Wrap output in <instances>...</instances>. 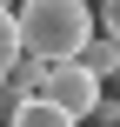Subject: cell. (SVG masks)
<instances>
[{"label":"cell","mask_w":120,"mask_h":127,"mask_svg":"<svg viewBox=\"0 0 120 127\" xmlns=\"http://www.w3.org/2000/svg\"><path fill=\"white\" fill-rule=\"evenodd\" d=\"M100 33L120 40V0H100Z\"/></svg>","instance_id":"8992f818"},{"label":"cell","mask_w":120,"mask_h":127,"mask_svg":"<svg viewBox=\"0 0 120 127\" xmlns=\"http://www.w3.org/2000/svg\"><path fill=\"white\" fill-rule=\"evenodd\" d=\"M20 60H27V47H20V20H13V7L0 0V80H7Z\"/></svg>","instance_id":"5b68a950"},{"label":"cell","mask_w":120,"mask_h":127,"mask_svg":"<svg viewBox=\"0 0 120 127\" xmlns=\"http://www.w3.org/2000/svg\"><path fill=\"white\" fill-rule=\"evenodd\" d=\"M13 20H20V47H27V60H40V67L80 60V47L100 33L87 0H20Z\"/></svg>","instance_id":"6da1fadb"},{"label":"cell","mask_w":120,"mask_h":127,"mask_svg":"<svg viewBox=\"0 0 120 127\" xmlns=\"http://www.w3.org/2000/svg\"><path fill=\"white\" fill-rule=\"evenodd\" d=\"M13 127H80V121H73V114H60L53 100H40V94H33V100H20V107H13Z\"/></svg>","instance_id":"277c9868"},{"label":"cell","mask_w":120,"mask_h":127,"mask_svg":"<svg viewBox=\"0 0 120 127\" xmlns=\"http://www.w3.org/2000/svg\"><path fill=\"white\" fill-rule=\"evenodd\" d=\"M87 127H100V121H87Z\"/></svg>","instance_id":"ba28073f"},{"label":"cell","mask_w":120,"mask_h":127,"mask_svg":"<svg viewBox=\"0 0 120 127\" xmlns=\"http://www.w3.org/2000/svg\"><path fill=\"white\" fill-rule=\"evenodd\" d=\"M80 67H87L94 80H107V74L120 80V40H107V33H94V40L80 47Z\"/></svg>","instance_id":"3957f363"},{"label":"cell","mask_w":120,"mask_h":127,"mask_svg":"<svg viewBox=\"0 0 120 127\" xmlns=\"http://www.w3.org/2000/svg\"><path fill=\"white\" fill-rule=\"evenodd\" d=\"M40 100H53L60 114H73V121L87 127L94 114H100V100H107V80H94L80 60H60V67L40 74Z\"/></svg>","instance_id":"7a4b0ae2"},{"label":"cell","mask_w":120,"mask_h":127,"mask_svg":"<svg viewBox=\"0 0 120 127\" xmlns=\"http://www.w3.org/2000/svg\"><path fill=\"white\" fill-rule=\"evenodd\" d=\"M114 87H120V80H114Z\"/></svg>","instance_id":"30bf717a"},{"label":"cell","mask_w":120,"mask_h":127,"mask_svg":"<svg viewBox=\"0 0 120 127\" xmlns=\"http://www.w3.org/2000/svg\"><path fill=\"white\" fill-rule=\"evenodd\" d=\"M7 121H13V100H7V94H0V127H7Z\"/></svg>","instance_id":"52a82bcc"},{"label":"cell","mask_w":120,"mask_h":127,"mask_svg":"<svg viewBox=\"0 0 120 127\" xmlns=\"http://www.w3.org/2000/svg\"><path fill=\"white\" fill-rule=\"evenodd\" d=\"M7 127H13V121H7Z\"/></svg>","instance_id":"9c48e42d"}]
</instances>
